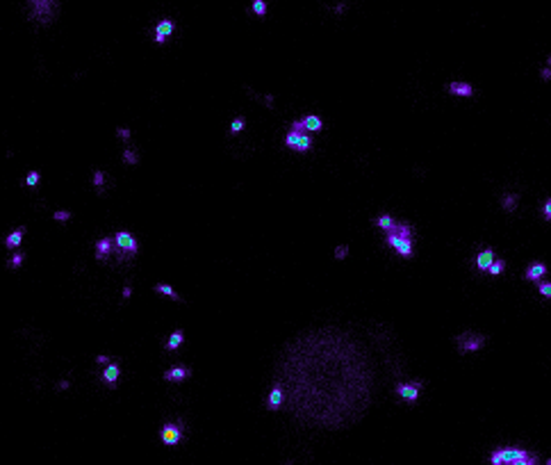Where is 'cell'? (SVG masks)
<instances>
[{
    "mask_svg": "<svg viewBox=\"0 0 551 465\" xmlns=\"http://www.w3.org/2000/svg\"><path fill=\"white\" fill-rule=\"evenodd\" d=\"M487 345V335L476 333V331H462L460 335H455V347L460 353H476Z\"/></svg>",
    "mask_w": 551,
    "mask_h": 465,
    "instance_id": "obj_5",
    "label": "cell"
},
{
    "mask_svg": "<svg viewBox=\"0 0 551 465\" xmlns=\"http://www.w3.org/2000/svg\"><path fill=\"white\" fill-rule=\"evenodd\" d=\"M182 342H185V331L178 329V331H173L171 335H169V340H166V345H164V347H166V351H176Z\"/></svg>",
    "mask_w": 551,
    "mask_h": 465,
    "instance_id": "obj_22",
    "label": "cell"
},
{
    "mask_svg": "<svg viewBox=\"0 0 551 465\" xmlns=\"http://www.w3.org/2000/svg\"><path fill=\"white\" fill-rule=\"evenodd\" d=\"M153 292L164 294V297H169V299H173V301H182V297H180L169 283H155V285H153Z\"/></svg>",
    "mask_w": 551,
    "mask_h": 465,
    "instance_id": "obj_21",
    "label": "cell"
},
{
    "mask_svg": "<svg viewBox=\"0 0 551 465\" xmlns=\"http://www.w3.org/2000/svg\"><path fill=\"white\" fill-rule=\"evenodd\" d=\"M497 260V255H494V251L492 249H483V251H478L476 255V260H474V265H476V269L478 271H487L492 267V263Z\"/></svg>",
    "mask_w": 551,
    "mask_h": 465,
    "instance_id": "obj_16",
    "label": "cell"
},
{
    "mask_svg": "<svg viewBox=\"0 0 551 465\" xmlns=\"http://www.w3.org/2000/svg\"><path fill=\"white\" fill-rule=\"evenodd\" d=\"M424 390V381H405V383H396V397L403 401H417L419 395Z\"/></svg>",
    "mask_w": 551,
    "mask_h": 465,
    "instance_id": "obj_7",
    "label": "cell"
},
{
    "mask_svg": "<svg viewBox=\"0 0 551 465\" xmlns=\"http://www.w3.org/2000/svg\"><path fill=\"white\" fill-rule=\"evenodd\" d=\"M287 465H292V463H287Z\"/></svg>",
    "mask_w": 551,
    "mask_h": 465,
    "instance_id": "obj_43",
    "label": "cell"
},
{
    "mask_svg": "<svg viewBox=\"0 0 551 465\" xmlns=\"http://www.w3.org/2000/svg\"><path fill=\"white\" fill-rule=\"evenodd\" d=\"M189 376H192V367H187V365H173V367H169L164 372L162 379L166 383H182Z\"/></svg>",
    "mask_w": 551,
    "mask_h": 465,
    "instance_id": "obj_10",
    "label": "cell"
},
{
    "mask_svg": "<svg viewBox=\"0 0 551 465\" xmlns=\"http://www.w3.org/2000/svg\"><path fill=\"white\" fill-rule=\"evenodd\" d=\"M119 376H121L119 363H110V365L103 369V374H100V381L107 383V385H114V383L119 381Z\"/></svg>",
    "mask_w": 551,
    "mask_h": 465,
    "instance_id": "obj_18",
    "label": "cell"
},
{
    "mask_svg": "<svg viewBox=\"0 0 551 465\" xmlns=\"http://www.w3.org/2000/svg\"><path fill=\"white\" fill-rule=\"evenodd\" d=\"M542 80H551V68H542Z\"/></svg>",
    "mask_w": 551,
    "mask_h": 465,
    "instance_id": "obj_39",
    "label": "cell"
},
{
    "mask_svg": "<svg viewBox=\"0 0 551 465\" xmlns=\"http://www.w3.org/2000/svg\"><path fill=\"white\" fill-rule=\"evenodd\" d=\"M547 271H549V267L537 260V263H531L529 267H526V271H524V278H526V281H531V283H540V281L547 276Z\"/></svg>",
    "mask_w": 551,
    "mask_h": 465,
    "instance_id": "obj_13",
    "label": "cell"
},
{
    "mask_svg": "<svg viewBox=\"0 0 551 465\" xmlns=\"http://www.w3.org/2000/svg\"><path fill=\"white\" fill-rule=\"evenodd\" d=\"M547 465H551V461H547Z\"/></svg>",
    "mask_w": 551,
    "mask_h": 465,
    "instance_id": "obj_42",
    "label": "cell"
},
{
    "mask_svg": "<svg viewBox=\"0 0 551 465\" xmlns=\"http://www.w3.org/2000/svg\"><path fill=\"white\" fill-rule=\"evenodd\" d=\"M110 360H112L110 356H96V363H105V365H107Z\"/></svg>",
    "mask_w": 551,
    "mask_h": 465,
    "instance_id": "obj_40",
    "label": "cell"
},
{
    "mask_svg": "<svg viewBox=\"0 0 551 465\" xmlns=\"http://www.w3.org/2000/svg\"><path fill=\"white\" fill-rule=\"evenodd\" d=\"M23 235H25V226H18V228H14V231H12L7 237H5V247H7L9 251H16V249L21 247Z\"/></svg>",
    "mask_w": 551,
    "mask_h": 465,
    "instance_id": "obj_17",
    "label": "cell"
},
{
    "mask_svg": "<svg viewBox=\"0 0 551 465\" xmlns=\"http://www.w3.org/2000/svg\"><path fill=\"white\" fill-rule=\"evenodd\" d=\"M130 297H132V287L126 285V287H123V301H128Z\"/></svg>",
    "mask_w": 551,
    "mask_h": 465,
    "instance_id": "obj_38",
    "label": "cell"
},
{
    "mask_svg": "<svg viewBox=\"0 0 551 465\" xmlns=\"http://www.w3.org/2000/svg\"><path fill=\"white\" fill-rule=\"evenodd\" d=\"M301 123L306 128V133H321V128H324V121H321L319 114H306L301 119Z\"/></svg>",
    "mask_w": 551,
    "mask_h": 465,
    "instance_id": "obj_19",
    "label": "cell"
},
{
    "mask_svg": "<svg viewBox=\"0 0 551 465\" xmlns=\"http://www.w3.org/2000/svg\"><path fill=\"white\" fill-rule=\"evenodd\" d=\"M449 94L460 98H471L474 96V87L470 83H465V80H454V83H449Z\"/></svg>",
    "mask_w": 551,
    "mask_h": 465,
    "instance_id": "obj_15",
    "label": "cell"
},
{
    "mask_svg": "<svg viewBox=\"0 0 551 465\" xmlns=\"http://www.w3.org/2000/svg\"><path fill=\"white\" fill-rule=\"evenodd\" d=\"M173 30H176V25H173L171 18H162V21L155 25V44L164 46L166 44V39L173 34Z\"/></svg>",
    "mask_w": 551,
    "mask_h": 465,
    "instance_id": "obj_11",
    "label": "cell"
},
{
    "mask_svg": "<svg viewBox=\"0 0 551 465\" xmlns=\"http://www.w3.org/2000/svg\"><path fill=\"white\" fill-rule=\"evenodd\" d=\"M244 126H246V119H244V116H235V119H232V123H230V135H237V133H242V130H244Z\"/></svg>",
    "mask_w": 551,
    "mask_h": 465,
    "instance_id": "obj_28",
    "label": "cell"
},
{
    "mask_svg": "<svg viewBox=\"0 0 551 465\" xmlns=\"http://www.w3.org/2000/svg\"><path fill=\"white\" fill-rule=\"evenodd\" d=\"M112 242H114V253L119 255V258H134V255L139 253V242H137V237H134L132 232L116 231Z\"/></svg>",
    "mask_w": 551,
    "mask_h": 465,
    "instance_id": "obj_4",
    "label": "cell"
},
{
    "mask_svg": "<svg viewBox=\"0 0 551 465\" xmlns=\"http://www.w3.org/2000/svg\"><path fill=\"white\" fill-rule=\"evenodd\" d=\"M23 263H25V253H23V251H14V255H9L7 258L9 269H21Z\"/></svg>",
    "mask_w": 551,
    "mask_h": 465,
    "instance_id": "obj_26",
    "label": "cell"
},
{
    "mask_svg": "<svg viewBox=\"0 0 551 465\" xmlns=\"http://www.w3.org/2000/svg\"><path fill=\"white\" fill-rule=\"evenodd\" d=\"M121 160H123L126 165L134 166V165H139L142 155H139V150H137V149H123V155H121Z\"/></svg>",
    "mask_w": 551,
    "mask_h": 465,
    "instance_id": "obj_25",
    "label": "cell"
},
{
    "mask_svg": "<svg viewBox=\"0 0 551 465\" xmlns=\"http://www.w3.org/2000/svg\"><path fill=\"white\" fill-rule=\"evenodd\" d=\"M394 235H399V237H405V240H415V235H417V231H415V226L408 224V221H396L394 226Z\"/></svg>",
    "mask_w": 551,
    "mask_h": 465,
    "instance_id": "obj_20",
    "label": "cell"
},
{
    "mask_svg": "<svg viewBox=\"0 0 551 465\" xmlns=\"http://www.w3.org/2000/svg\"><path fill=\"white\" fill-rule=\"evenodd\" d=\"M376 226H378L380 231H383V232H385V235H388V232H392V231H394V226H396V219H394V217H389V215H380V217L376 219Z\"/></svg>",
    "mask_w": 551,
    "mask_h": 465,
    "instance_id": "obj_24",
    "label": "cell"
},
{
    "mask_svg": "<svg viewBox=\"0 0 551 465\" xmlns=\"http://www.w3.org/2000/svg\"><path fill=\"white\" fill-rule=\"evenodd\" d=\"M160 440H162L164 445H169V447L180 445L182 443V424H178V422H166V424L160 429Z\"/></svg>",
    "mask_w": 551,
    "mask_h": 465,
    "instance_id": "obj_9",
    "label": "cell"
},
{
    "mask_svg": "<svg viewBox=\"0 0 551 465\" xmlns=\"http://www.w3.org/2000/svg\"><path fill=\"white\" fill-rule=\"evenodd\" d=\"M547 68H551V55L547 57Z\"/></svg>",
    "mask_w": 551,
    "mask_h": 465,
    "instance_id": "obj_41",
    "label": "cell"
},
{
    "mask_svg": "<svg viewBox=\"0 0 551 465\" xmlns=\"http://www.w3.org/2000/svg\"><path fill=\"white\" fill-rule=\"evenodd\" d=\"M283 404H285V388H283V383L280 381H276L271 392H269V397H267V406L271 408V411H278Z\"/></svg>",
    "mask_w": 551,
    "mask_h": 465,
    "instance_id": "obj_12",
    "label": "cell"
},
{
    "mask_svg": "<svg viewBox=\"0 0 551 465\" xmlns=\"http://www.w3.org/2000/svg\"><path fill=\"white\" fill-rule=\"evenodd\" d=\"M116 137H119L121 142H130V137H132V130H130V128H116Z\"/></svg>",
    "mask_w": 551,
    "mask_h": 465,
    "instance_id": "obj_35",
    "label": "cell"
},
{
    "mask_svg": "<svg viewBox=\"0 0 551 465\" xmlns=\"http://www.w3.org/2000/svg\"><path fill=\"white\" fill-rule=\"evenodd\" d=\"M503 271H506V260L499 258V260H494V263H492V267L487 269V274H490V276H501Z\"/></svg>",
    "mask_w": 551,
    "mask_h": 465,
    "instance_id": "obj_27",
    "label": "cell"
},
{
    "mask_svg": "<svg viewBox=\"0 0 551 465\" xmlns=\"http://www.w3.org/2000/svg\"><path fill=\"white\" fill-rule=\"evenodd\" d=\"M25 7H28V18L39 25H50L60 14V2L55 0H32Z\"/></svg>",
    "mask_w": 551,
    "mask_h": 465,
    "instance_id": "obj_2",
    "label": "cell"
},
{
    "mask_svg": "<svg viewBox=\"0 0 551 465\" xmlns=\"http://www.w3.org/2000/svg\"><path fill=\"white\" fill-rule=\"evenodd\" d=\"M542 217H544V221H551V196L544 201V205H542Z\"/></svg>",
    "mask_w": 551,
    "mask_h": 465,
    "instance_id": "obj_36",
    "label": "cell"
},
{
    "mask_svg": "<svg viewBox=\"0 0 551 465\" xmlns=\"http://www.w3.org/2000/svg\"><path fill=\"white\" fill-rule=\"evenodd\" d=\"M94 187H98V189H103V185H105V171L103 169H94Z\"/></svg>",
    "mask_w": 551,
    "mask_h": 465,
    "instance_id": "obj_31",
    "label": "cell"
},
{
    "mask_svg": "<svg viewBox=\"0 0 551 465\" xmlns=\"http://www.w3.org/2000/svg\"><path fill=\"white\" fill-rule=\"evenodd\" d=\"M510 465H540V458H537V454H529L526 458L515 461V463H510Z\"/></svg>",
    "mask_w": 551,
    "mask_h": 465,
    "instance_id": "obj_33",
    "label": "cell"
},
{
    "mask_svg": "<svg viewBox=\"0 0 551 465\" xmlns=\"http://www.w3.org/2000/svg\"><path fill=\"white\" fill-rule=\"evenodd\" d=\"M112 253H114L112 237H100V240L96 242V260L98 263H105V260H110V255Z\"/></svg>",
    "mask_w": 551,
    "mask_h": 465,
    "instance_id": "obj_14",
    "label": "cell"
},
{
    "mask_svg": "<svg viewBox=\"0 0 551 465\" xmlns=\"http://www.w3.org/2000/svg\"><path fill=\"white\" fill-rule=\"evenodd\" d=\"M517 203H519V194L517 192H510V194H506L503 199H501V208L506 212H515L517 210Z\"/></svg>",
    "mask_w": 551,
    "mask_h": 465,
    "instance_id": "obj_23",
    "label": "cell"
},
{
    "mask_svg": "<svg viewBox=\"0 0 551 465\" xmlns=\"http://www.w3.org/2000/svg\"><path fill=\"white\" fill-rule=\"evenodd\" d=\"M285 146L292 149V150H296V153H308V150L312 149V137H310V133H306V128H303V123H301V119L292 121L290 133L285 135Z\"/></svg>",
    "mask_w": 551,
    "mask_h": 465,
    "instance_id": "obj_3",
    "label": "cell"
},
{
    "mask_svg": "<svg viewBox=\"0 0 551 465\" xmlns=\"http://www.w3.org/2000/svg\"><path fill=\"white\" fill-rule=\"evenodd\" d=\"M39 180H41V173L39 171H28V176H25V185H28V187H34V185H39Z\"/></svg>",
    "mask_w": 551,
    "mask_h": 465,
    "instance_id": "obj_32",
    "label": "cell"
},
{
    "mask_svg": "<svg viewBox=\"0 0 551 465\" xmlns=\"http://www.w3.org/2000/svg\"><path fill=\"white\" fill-rule=\"evenodd\" d=\"M535 285H537V292L542 294V297L551 299V283H547V281H540V283H535Z\"/></svg>",
    "mask_w": 551,
    "mask_h": 465,
    "instance_id": "obj_34",
    "label": "cell"
},
{
    "mask_svg": "<svg viewBox=\"0 0 551 465\" xmlns=\"http://www.w3.org/2000/svg\"><path fill=\"white\" fill-rule=\"evenodd\" d=\"M52 219L64 224V221H71V219H73V212H71V210H55V212H52Z\"/></svg>",
    "mask_w": 551,
    "mask_h": 465,
    "instance_id": "obj_29",
    "label": "cell"
},
{
    "mask_svg": "<svg viewBox=\"0 0 551 465\" xmlns=\"http://www.w3.org/2000/svg\"><path fill=\"white\" fill-rule=\"evenodd\" d=\"M346 255H349V247H346V244H342V247L335 249V260H344Z\"/></svg>",
    "mask_w": 551,
    "mask_h": 465,
    "instance_id": "obj_37",
    "label": "cell"
},
{
    "mask_svg": "<svg viewBox=\"0 0 551 465\" xmlns=\"http://www.w3.org/2000/svg\"><path fill=\"white\" fill-rule=\"evenodd\" d=\"M385 244H388V247H392L396 253L403 255V258H412V255H415V247H412V240L399 237V235H394V232H388V235H385Z\"/></svg>",
    "mask_w": 551,
    "mask_h": 465,
    "instance_id": "obj_8",
    "label": "cell"
},
{
    "mask_svg": "<svg viewBox=\"0 0 551 465\" xmlns=\"http://www.w3.org/2000/svg\"><path fill=\"white\" fill-rule=\"evenodd\" d=\"M531 451L521 449V447H503V449H497L490 454V463L492 465H510L515 461H521L526 458Z\"/></svg>",
    "mask_w": 551,
    "mask_h": 465,
    "instance_id": "obj_6",
    "label": "cell"
},
{
    "mask_svg": "<svg viewBox=\"0 0 551 465\" xmlns=\"http://www.w3.org/2000/svg\"><path fill=\"white\" fill-rule=\"evenodd\" d=\"M251 9H253L255 16H267V2L264 0H255L253 5H251Z\"/></svg>",
    "mask_w": 551,
    "mask_h": 465,
    "instance_id": "obj_30",
    "label": "cell"
},
{
    "mask_svg": "<svg viewBox=\"0 0 551 465\" xmlns=\"http://www.w3.org/2000/svg\"><path fill=\"white\" fill-rule=\"evenodd\" d=\"M285 399L296 420L340 429L357 422L369 408L373 374L362 349L335 329L301 335L283 356Z\"/></svg>",
    "mask_w": 551,
    "mask_h": 465,
    "instance_id": "obj_1",
    "label": "cell"
}]
</instances>
